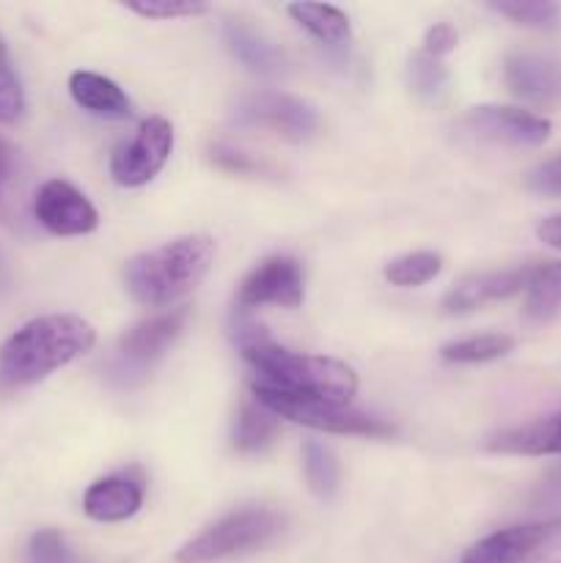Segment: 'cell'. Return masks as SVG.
<instances>
[{"mask_svg":"<svg viewBox=\"0 0 561 563\" xmlns=\"http://www.w3.org/2000/svg\"><path fill=\"white\" fill-rule=\"evenodd\" d=\"M209 157H212V163L218 165L220 170H229V174H237V176H262L273 170L264 159L253 157V154L245 152V148H237L223 141L209 146Z\"/></svg>","mask_w":561,"mask_h":563,"instance_id":"cell-28","label":"cell"},{"mask_svg":"<svg viewBox=\"0 0 561 563\" xmlns=\"http://www.w3.org/2000/svg\"><path fill=\"white\" fill-rule=\"evenodd\" d=\"M302 302V267L292 256H270L242 280L237 306L242 311L258 306L297 308Z\"/></svg>","mask_w":561,"mask_h":563,"instance_id":"cell-11","label":"cell"},{"mask_svg":"<svg viewBox=\"0 0 561 563\" xmlns=\"http://www.w3.org/2000/svg\"><path fill=\"white\" fill-rule=\"evenodd\" d=\"M174 152V126L163 115L141 121L135 137L121 143L110 157V176L121 187L148 185Z\"/></svg>","mask_w":561,"mask_h":563,"instance_id":"cell-9","label":"cell"},{"mask_svg":"<svg viewBox=\"0 0 561 563\" xmlns=\"http://www.w3.org/2000/svg\"><path fill=\"white\" fill-rule=\"evenodd\" d=\"M487 451L509 456H561V412L493 434Z\"/></svg>","mask_w":561,"mask_h":563,"instance_id":"cell-16","label":"cell"},{"mask_svg":"<svg viewBox=\"0 0 561 563\" xmlns=\"http://www.w3.org/2000/svg\"><path fill=\"white\" fill-rule=\"evenodd\" d=\"M97 344V330L75 313H47L22 324L0 346V388L16 390L47 379Z\"/></svg>","mask_w":561,"mask_h":563,"instance_id":"cell-1","label":"cell"},{"mask_svg":"<svg viewBox=\"0 0 561 563\" xmlns=\"http://www.w3.org/2000/svg\"><path fill=\"white\" fill-rule=\"evenodd\" d=\"M561 308V262L537 264L531 284L526 289V317L544 322Z\"/></svg>","mask_w":561,"mask_h":563,"instance_id":"cell-21","label":"cell"},{"mask_svg":"<svg viewBox=\"0 0 561 563\" xmlns=\"http://www.w3.org/2000/svg\"><path fill=\"white\" fill-rule=\"evenodd\" d=\"M534 506L537 509H556V506H561V467H553L544 476V482L534 493Z\"/></svg>","mask_w":561,"mask_h":563,"instance_id":"cell-33","label":"cell"},{"mask_svg":"<svg viewBox=\"0 0 561 563\" xmlns=\"http://www.w3.org/2000/svg\"><path fill=\"white\" fill-rule=\"evenodd\" d=\"M33 214L55 236L91 234L99 225L94 203L64 179H50L38 187L36 198H33Z\"/></svg>","mask_w":561,"mask_h":563,"instance_id":"cell-10","label":"cell"},{"mask_svg":"<svg viewBox=\"0 0 561 563\" xmlns=\"http://www.w3.org/2000/svg\"><path fill=\"white\" fill-rule=\"evenodd\" d=\"M443 269V258L438 253L418 251L407 253V256L394 258V262L385 264V278L394 286H424L429 280H435Z\"/></svg>","mask_w":561,"mask_h":563,"instance_id":"cell-25","label":"cell"},{"mask_svg":"<svg viewBox=\"0 0 561 563\" xmlns=\"http://www.w3.org/2000/svg\"><path fill=\"white\" fill-rule=\"evenodd\" d=\"M240 352L256 374L251 385L300 396V399L328 401L336 407H346L358 394L355 368L336 357L300 355L275 344L270 335L256 344L242 346Z\"/></svg>","mask_w":561,"mask_h":563,"instance_id":"cell-2","label":"cell"},{"mask_svg":"<svg viewBox=\"0 0 561 563\" xmlns=\"http://www.w3.org/2000/svg\"><path fill=\"white\" fill-rule=\"evenodd\" d=\"M11 157H14V154H11L9 141L0 135V187H3V181L9 179V174H11Z\"/></svg>","mask_w":561,"mask_h":563,"instance_id":"cell-35","label":"cell"},{"mask_svg":"<svg viewBox=\"0 0 561 563\" xmlns=\"http://www.w3.org/2000/svg\"><path fill=\"white\" fill-rule=\"evenodd\" d=\"M490 9L515 25L534 27V31H553L561 25V5L548 0H493Z\"/></svg>","mask_w":561,"mask_h":563,"instance_id":"cell-24","label":"cell"},{"mask_svg":"<svg viewBox=\"0 0 561 563\" xmlns=\"http://www.w3.org/2000/svg\"><path fill=\"white\" fill-rule=\"evenodd\" d=\"M234 121L240 126H258L295 143L306 141L319 130L317 108L284 91L248 93L234 104Z\"/></svg>","mask_w":561,"mask_h":563,"instance_id":"cell-6","label":"cell"},{"mask_svg":"<svg viewBox=\"0 0 561 563\" xmlns=\"http://www.w3.org/2000/svg\"><path fill=\"white\" fill-rule=\"evenodd\" d=\"M407 82H410L413 93L427 102H435L446 93V86H449V69L443 66V60L432 58L421 49L410 58V66H407Z\"/></svg>","mask_w":561,"mask_h":563,"instance_id":"cell-26","label":"cell"},{"mask_svg":"<svg viewBox=\"0 0 561 563\" xmlns=\"http://www.w3.org/2000/svg\"><path fill=\"white\" fill-rule=\"evenodd\" d=\"M515 350V339L504 333H484L471 335V339L451 341L440 350V357L449 363H490L509 355Z\"/></svg>","mask_w":561,"mask_h":563,"instance_id":"cell-22","label":"cell"},{"mask_svg":"<svg viewBox=\"0 0 561 563\" xmlns=\"http://www.w3.org/2000/svg\"><path fill=\"white\" fill-rule=\"evenodd\" d=\"M251 394L258 405H264L278 418L317 429V432L352 434V438H394L396 434L394 423L366 416V412L350 410V407H336L317 399H300V396L278 394V390L262 388V385H251Z\"/></svg>","mask_w":561,"mask_h":563,"instance_id":"cell-5","label":"cell"},{"mask_svg":"<svg viewBox=\"0 0 561 563\" xmlns=\"http://www.w3.org/2000/svg\"><path fill=\"white\" fill-rule=\"evenodd\" d=\"M302 471H306V482L311 487L314 495L319 498H333L336 489H339V462L336 454L328 445L317 443V440H308L302 445Z\"/></svg>","mask_w":561,"mask_h":563,"instance_id":"cell-23","label":"cell"},{"mask_svg":"<svg viewBox=\"0 0 561 563\" xmlns=\"http://www.w3.org/2000/svg\"><path fill=\"white\" fill-rule=\"evenodd\" d=\"M289 16L300 27H306L317 42L328 44V47H344L352 38L350 20L341 9L324 3H292Z\"/></svg>","mask_w":561,"mask_h":563,"instance_id":"cell-20","label":"cell"},{"mask_svg":"<svg viewBox=\"0 0 561 563\" xmlns=\"http://www.w3.org/2000/svg\"><path fill=\"white\" fill-rule=\"evenodd\" d=\"M215 258V240L207 234H187L174 242L138 253L127 262V291L141 306L168 308L185 295H190Z\"/></svg>","mask_w":561,"mask_h":563,"instance_id":"cell-3","label":"cell"},{"mask_svg":"<svg viewBox=\"0 0 561 563\" xmlns=\"http://www.w3.org/2000/svg\"><path fill=\"white\" fill-rule=\"evenodd\" d=\"M504 82L517 99L534 104H559L561 60L539 53H509L504 58Z\"/></svg>","mask_w":561,"mask_h":563,"instance_id":"cell-13","label":"cell"},{"mask_svg":"<svg viewBox=\"0 0 561 563\" xmlns=\"http://www.w3.org/2000/svg\"><path fill=\"white\" fill-rule=\"evenodd\" d=\"M25 113V91L11 60L9 44L0 36V124H16Z\"/></svg>","mask_w":561,"mask_h":563,"instance_id":"cell-27","label":"cell"},{"mask_svg":"<svg viewBox=\"0 0 561 563\" xmlns=\"http://www.w3.org/2000/svg\"><path fill=\"white\" fill-rule=\"evenodd\" d=\"M528 190L539 192V196H556L561 198V154L553 159H544L542 165L528 174L526 179Z\"/></svg>","mask_w":561,"mask_h":563,"instance_id":"cell-31","label":"cell"},{"mask_svg":"<svg viewBox=\"0 0 561 563\" xmlns=\"http://www.w3.org/2000/svg\"><path fill=\"white\" fill-rule=\"evenodd\" d=\"M69 93L82 110L99 115V119H130L132 102L127 93L116 86L110 77L97 75V71H72Z\"/></svg>","mask_w":561,"mask_h":563,"instance_id":"cell-17","label":"cell"},{"mask_svg":"<svg viewBox=\"0 0 561 563\" xmlns=\"http://www.w3.org/2000/svg\"><path fill=\"white\" fill-rule=\"evenodd\" d=\"M223 33L226 44H229V49L234 53V58L240 60L248 71L262 77H275L284 71V53H280L264 33H258L256 27L245 25V22L229 20L223 25Z\"/></svg>","mask_w":561,"mask_h":563,"instance_id":"cell-18","label":"cell"},{"mask_svg":"<svg viewBox=\"0 0 561 563\" xmlns=\"http://www.w3.org/2000/svg\"><path fill=\"white\" fill-rule=\"evenodd\" d=\"M460 130L482 143L506 148H537L550 137V121L531 110L506 104H479L460 119Z\"/></svg>","mask_w":561,"mask_h":563,"instance_id":"cell-7","label":"cell"},{"mask_svg":"<svg viewBox=\"0 0 561 563\" xmlns=\"http://www.w3.org/2000/svg\"><path fill=\"white\" fill-rule=\"evenodd\" d=\"M278 416L256 399L242 401L234 423V449L240 454H262L278 438Z\"/></svg>","mask_w":561,"mask_h":563,"instance_id":"cell-19","label":"cell"},{"mask_svg":"<svg viewBox=\"0 0 561 563\" xmlns=\"http://www.w3.org/2000/svg\"><path fill=\"white\" fill-rule=\"evenodd\" d=\"M561 550V517L501 528L479 539L460 563H531Z\"/></svg>","mask_w":561,"mask_h":563,"instance_id":"cell-8","label":"cell"},{"mask_svg":"<svg viewBox=\"0 0 561 563\" xmlns=\"http://www.w3.org/2000/svg\"><path fill=\"white\" fill-rule=\"evenodd\" d=\"M537 264H522V267L512 269H490V273H473L465 275L451 286V291L443 300V311L451 317H462L476 308L490 306V302L509 300V297L520 295L528 289Z\"/></svg>","mask_w":561,"mask_h":563,"instance_id":"cell-12","label":"cell"},{"mask_svg":"<svg viewBox=\"0 0 561 563\" xmlns=\"http://www.w3.org/2000/svg\"><path fill=\"white\" fill-rule=\"evenodd\" d=\"M187 308H174V311L157 313L152 319H143L135 328L127 330L119 341V352L127 363H135V366H146V363L157 361L160 355H165L170 344L182 335L187 322Z\"/></svg>","mask_w":561,"mask_h":563,"instance_id":"cell-14","label":"cell"},{"mask_svg":"<svg viewBox=\"0 0 561 563\" xmlns=\"http://www.w3.org/2000/svg\"><path fill=\"white\" fill-rule=\"evenodd\" d=\"M124 5L148 20H176V16H198L209 11L207 3H196V0H130Z\"/></svg>","mask_w":561,"mask_h":563,"instance_id":"cell-30","label":"cell"},{"mask_svg":"<svg viewBox=\"0 0 561 563\" xmlns=\"http://www.w3.org/2000/svg\"><path fill=\"white\" fill-rule=\"evenodd\" d=\"M286 517L273 509H240L220 517L218 522L182 544L176 563H215L256 553L284 533Z\"/></svg>","mask_w":561,"mask_h":563,"instance_id":"cell-4","label":"cell"},{"mask_svg":"<svg viewBox=\"0 0 561 563\" xmlns=\"http://www.w3.org/2000/svg\"><path fill=\"white\" fill-rule=\"evenodd\" d=\"M25 563H77V559L66 544L64 533L55 528H42L28 542Z\"/></svg>","mask_w":561,"mask_h":563,"instance_id":"cell-29","label":"cell"},{"mask_svg":"<svg viewBox=\"0 0 561 563\" xmlns=\"http://www.w3.org/2000/svg\"><path fill=\"white\" fill-rule=\"evenodd\" d=\"M143 506V482L130 473L99 478L86 489L82 509L97 522H121L138 515Z\"/></svg>","mask_w":561,"mask_h":563,"instance_id":"cell-15","label":"cell"},{"mask_svg":"<svg viewBox=\"0 0 561 563\" xmlns=\"http://www.w3.org/2000/svg\"><path fill=\"white\" fill-rule=\"evenodd\" d=\"M457 44H460L457 27L449 25V22H438V25L429 27L427 36H424V53L432 55V58H443L451 49H457Z\"/></svg>","mask_w":561,"mask_h":563,"instance_id":"cell-32","label":"cell"},{"mask_svg":"<svg viewBox=\"0 0 561 563\" xmlns=\"http://www.w3.org/2000/svg\"><path fill=\"white\" fill-rule=\"evenodd\" d=\"M537 236L550 247H559L561 251V214H553V218H544L542 223L537 225Z\"/></svg>","mask_w":561,"mask_h":563,"instance_id":"cell-34","label":"cell"}]
</instances>
